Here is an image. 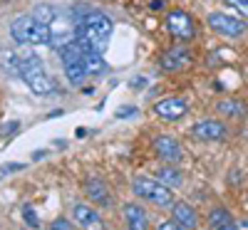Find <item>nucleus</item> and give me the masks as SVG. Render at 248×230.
I'll list each match as a JSON object with an SVG mask.
<instances>
[{"label":"nucleus","instance_id":"nucleus-28","mask_svg":"<svg viewBox=\"0 0 248 230\" xmlns=\"http://www.w3.org/2000/svg\"><path fill=\"white\" fill-rule=\"evenodd\" d=\"M233 230H248V220L246 218H238L236 225H233Z\"/></svg>","mask_w":248,"mask_h":230},{"label":"nucleus","instance_id":"nucleus-5","mask_svg":"<svg viewBox=\"0 0 248 230\" xmlns=\"http://www.w3.org/2000/svg\"><path fill=\"white\" fill-rule=\"evenodd\" d=\"M60 57H62V70H65L67 82L72 87H82L85 79H87V74H90V70H87L85 55H82V50L75 45V40L60 50Z\"/></svg>","mask_w":248,"mask_h":230},{"label":"nucleus","instance_id":"nucleus-22","mask_svg":"<svg viewBox=\"0 0 248 230\" xmlns=\"http://www.w3.org/2000/svg\"><path fill=\"white\" fill-rule=\"evenodd\" d=\"M223 3H229L236 13H241L243 20H248V0H223Z\"/></svg>","mask_w":248,"mask_h":230},{"label":"nucleus","instance_id":"nucleus-29","mask_svg":"<svg viewBox=\"0 0 248 230\" xmlns=\"http://www.w3.org/2000/svg\"><path fill=\"white\" fill-rule=\"evenodd\" d=\"M246 205H248V191H246Z\"/></svg>","mask_w":248,"mask_h":230},{"label":"nucleus","instance_id":"nucleus-6","mask_svg":"<svg viewBox=\"0 0 248 230\" xmlns=\"http://www.w3.org/2000/svg\"><path fill=\"white\" fill-rule=\"evenodd\" d=\"M167 30L179 43H191L196 35V25L186 10H169L167 13Z\"/></svg>","mask_w":248,"mask_h":230},{"label":"nucleus","instance_id":"nucleus-13","mask_svg":"<svg viewBox=\"0 0 248 230\" xmlns=\"http://www.w3.org/2000/svg\"><path fill=\"white\" fill-rule=\"evenodd\" d=\"M189 62H191V52L186 47H169L161 55L159 65H161L164 72H179V70H184L186 65H189Z\"/></svg>","mask_w":248,"mask_h":230},{"label":"nucleus","instance_id":"nucleus-11","mask_svg":"<svg viewBox=\"0 0 248 230\" xmlns=\"http://www.w3.org/2000/svg\"><path fill=\"white\" fill-rule=\"evenodd\" d=\"M154 151H156V156H159L161 161H167V163H179V161H181V154H184L179 139L171 136V134L156 136V139H154Z\"/></svg>","mask_w":248,"mask_h":230},{"label":"nucleus","instance_id":"nucleus-27","mask_svg":"<svg viewBox=\"0 0 248 230\" xmlns=\"http://www.w3.org/2000/svg\"><path fill=\"white\" fill-rule=\"evenodd\" d=\"M20 169H23V163H5L3 173H13V171H20Z\"/></svg>","mask_w":248,"mask_h":230},{"label":"nucleus","instance_id":"nucleus-23","mask_svg":"<svg viewBox=\"0 0 248 230\" xmlns=\"http://www.w3.org/2000/svg\"><path fill=\"white\" fill-rule=\"evenodd\" d=\"M47 230H75V225H72L70 218H55V220L47 225Z\"/></svg>","mask_w":248,"mask_h":230},{"label":"nucleus","instance_id":"nucleus-7","mask_svg":"<svg viewBox=\"0 0 248 230\" xmlns=\"http://www.w3.org/2000/svg\"><path fill=\"white\" fill-rule=\"evenodd\" d=\"M206 23H209L211 30H216L218 35H226V37H241L248 32L246 20H238L233 15H226V13H211L206 17Z\"/></svg>","mask_w":248,"mask_h":230},{"label":"nucleus","instance_id":"nucleus-14","mask_svg":"<svg viewBox=\"0 0 248 230\" xmlns=\"http://www.w3.org/2000/svg\"><path fill=\"white\" fill-rule=\"evenodd\" d=\"M82 188H85V193H87V198H92L97 205H102V208H107L109 203H112V196H109V188L102 183L97 176H90V178H85V183H82Z\"/></svg>","mask_w":248,"mask_h":230},{"label":"nucleus","instance_id":"nucleus-10","mask_svg":"<svg viewBox=\"0 0 248 230\" xmlns=\"http://www.w3.org/2000/svg\"><path fill=\"white\" fill-rule=\"evenodd\" d=\"M72 218H75V223H77L82 230H107L102 216L94 211V208L85 205V203H75V205H72Z\"/></svg>","mask_w":248,"mask_h":230},{"label":"nucleus","instance_id":"nucleus-17","mask_svg":"<svg viewBox=\"0 0 248 230\" xmlns=\"http://www.w3.org/2000/svg\"><path fill=\"white\" fill-rule=\"evenodd\" d=\"M209 225H211V230H233V225H236V220H233V216L226 211V208H214V211L209 213Z\"/></svg>","mask_w":248,"mask_h":230},{"label":"nucleus","instance_id":"nucleus-20","mask_svg":"<svg viewBox=\"0 0 248 230\" xmlns=\"http://www.w3.org/2000/svg\"><path fill=\"white\" fill-rule=\"evenodd\" d=\"M35 20H40V23H45V25H50L52 20H55V15H57V10L52 8V5H47V3H40V5H35L32 8V13H30Z\"/></svg>","mask_w":248,"mask_h":230},{"label":"nucleus","instance_id":"nucleus-9","mask_svg":"<svg viewBox=\"0 0 248 230\" xmlns=\"http://www.w3.org/2000/svg\"><path fill=\"white\" fill-rule=\"evenodd\" d=\"M186 112H189V107L181 97H164L154 104V114L164 121H179Z\"/></svg>","mask_w":248,"mask_h":230},{"label":"nucleus","instance_id":"nucleus-8","mask_svg":"<svg viewBox=\"0 0 248 230\" xmlns=\"http://www.w3.org/2000/svg\"><path fill=\"white\" fill-rule=\"evenodd\" d=\"M191 136H196L201 141H223L229 136V129L218 119H201L191 127Z\"/></svg>","mask_w":248,"mask_h":230},{"label":"nucleus","instance_id":"nucleus-16","mask_svg":"<svg viewBox=\"0 0 248 230\" xmlns=\"http://www.w3.org/2000/svg\"><path fill=\"white\" fill-rule=\"evenodd\" d=\"M0 70L8 77H20V72H23V55H17L10 47H0Z\"/></svg>","mask_w":248,"mask_h":230},{"label":"nucleus","instance_id":"nucleus-15","mask_svg":"<svg viewBox=\"0 0 248 230\" xmlns=\"http://www.w3.org/2000/svg\"><path fill=\"white\" fill-rule=\"evenodd\" d=\"M171 218L184 228V230H196L199 228V216L189 203H174L171 205Z\"/></svg>","mask_w":248,"mask_h":230},{"label":"nucleus","instance_id":"nucleus-3","mask_svg":"<svg viewBox=\"0 0 248 230\" xmlns=\"http://www.w3.org/2000/svg\"><path fill=\"white\" fill-rule=\"evenodd\" d=\"M132 191L137 198L154 203L156 208H171L174 205V188L164 186L159 178L152 176H134L132 178Z\"/></svg>","mask_w":248,"mask_h":230},{"label":"nucleus","instance_id":"nucleus-25","mask_svg":"<svg viewBox=\"0 0 248 230\" xmlns=\"http://www.w3.org/2000/svg\"><path fill=\"white\" fill-rule=\"evenodd\" d=\"M17 129H20V124H17V121H8L5 127H3V136H10V134L17 131Z\"/></svg>","mask_w":248,"mask_h":230},{"label":"nucleus","instance_id":"nucleus-24","mask_svg":"<svg viewBox=\"0 0 248 230\" xmlns=\"http://www.w3.org/2000/svg\"><path fill=\"white\" fill-rule=\"evenodd\" d=\"M159 230H184L176 220H164L161 225H159Z\"/></svg>","mask_w":248,"mask_h":230},{"label":"nucleus","instance_id":"nucleus-19","mask_svg":"<svg viewBox=\"0 0 248 230\" xmlns=\"http://www.w3.org/2000/svg\"><path fill=\"white\" fill-rule=\"evenodd\" d=\"M218 112L231 116V119H243L246 116V107L238 101V99H221L218 101Z\"/></svg>","mask_w":248,"mask_h":230},{"label":"nucleus","instance_id":"nucleus-18","mask_svg":"<svg viewBox=\"0 0 248 230\" xmlns=\"http://www.w3.org/2000/svg\"><path fill=\"white\" fill-rule=\"evenodd\" d=\"M154 178H159L164 186H169V188H179V186L184 183V176H181V171H179V169H174V163H169V166H161V169H156Z\"/></svg>","mask_w":248,"mask_h":230},{"label":"nucleus","instance_id":"nucleus-21","mask_svg":"<svg viewBox=\"0 0 248 230\" xmlns=\"http://www.w3.org/2000/svg\"><path fill=\"white\" fill-rule=\"evenodd\" d=\"M23 220L28 223L30 230H37V228H40V218H37V213H35L32 205H25V208H23Z\"/></svg>","mask_w":248,"mask_h":230},{"label":"nucleus","instance_id":"nucleus-4","mask_svg":"<svg viewBox=\"0 0 248 230\" xmlns=\"http://www.w3.org/2000/svg\"><path fill=\"white\" fill-rule=\"evenodd\" d=\"M23 82L28 85L30 92L35 94H52L57 89V82L45 72V65L37 55H23V72H20Z\"/></svg>","mask_w":248,"mask_h":230},{"label":"nucleus","instance_id":"nucleus-1","mask_svg":"<svg viewBox=\"0 0 248 230\" xmlns=\"http://www.w3.org/2000/svg\"><path fill=\"white\" fill-rule=\"evenodd\" d=\"M75 20H77V32H75L77 43H87L99 52L107 47L112 30H114L109 15H105L102 10H94V8H87V10H79Z\"/></svg>","mask_w":248,"mask_h":230},{"label":"nucleus","instance_id":"nucleus-26","mask_svg":"<svg viewBox=\"0 0 248 230\" xmlns=\"http://www.w3.org/2000/svg\"><path fill=\"white\" fill-rule=\"evenodd\" d=\"M137 114V109L134 107H124V109H119L117 112V119H124V116H134Z\"/></svg>","mask_w":248,"mask_h":230},{"label":"nucleus","instance_id":"nucleus-12","mask_svg":"<svg viewBox=\"0 0 248 230\" xmlns=\"http://www.w3.org/2000/svg\"><path fill=\"white\" fill-rule=\"evenodd\" d=\"M122 218H124L127 230H149V213L139 203H124Z\"/></svg>","mask_w":248,"mask_h":230},{"label":"nucleus","instance_id":"nucleus-2","mask_svg":"<svg viewBox=\"0 0 248 230\" xmlns=\"http://www.w3.org/2000/svg\"><path fill=\"white\" fill-rule=\"evenodd\" d=\"M10 37L23 45H52L50 25L40 23L32 15H20L10 23Z\"/></svg>","mask_w":248,"mask_h":230}]
</instances>
